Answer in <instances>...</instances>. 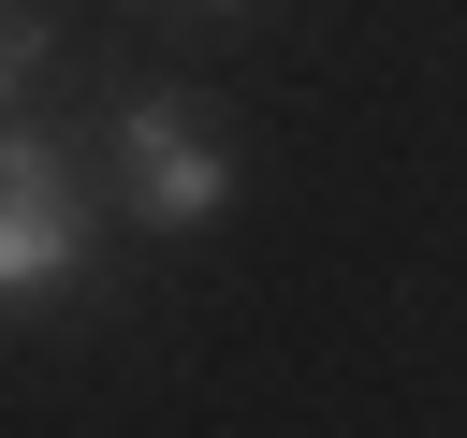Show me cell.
Masks as SVG:
<instances>
[{
	"label": "cell",
	"instance_id": "cell-1",
	"mask_svg": "<svg viewBox=\"0 0 467 438\" xmlns=\"http://www.w3.org/2000/svg\"><path fill=\"white\" fill-rule=\"evenodd\" d=\"M117 161H131V219H146V234H190V219L234 204V146H219V117H204L190 88H146V102L117 117Z\"/></svg>",
	"mask_w": 467,
	"mask_h": 438
},
{
	"label": "cell",
	"instance_id": "cell-2",
	"mask_svg": "<svg viewBox=\"0 0 467 438\" xmlns=\"http://www.w3.org/2000/svg\"><path fill=\"white\" fill-rule=\"evenodd\" d=\"M73 263H88V190H73V161H58L44 131H0V307L58 292Z\"/></svg>",
	"mask_w": 467,
	"mask_h": 438
},
{
	"label": "cell",
	"instance_id": "cell-3",
	"mask_svg": "<svg viewBox=\"0 0 467 438\" xmlns=\"http://www.w3.org/2000/svg\"><path fill=\"white\" fill-rule=\"evenodd\" d=\"M29 73H44V0H0V117L29 102Z\"/></svg>",
	"mask_w": 467,
	"mask_h": 438
}]
</instances>
